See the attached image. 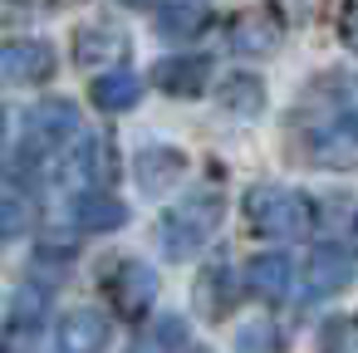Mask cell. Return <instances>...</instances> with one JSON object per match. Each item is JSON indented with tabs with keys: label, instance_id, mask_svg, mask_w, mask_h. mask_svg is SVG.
<instances>
[{
	"label": "cell",
	"instance_id": "obj_2",
	"mask_svg": "<svg viewBox=\"0 0 358 353\" xmlns=\"http://www.w3.org/2000/svg\"><path fill=\"white\" fill-rule=\"evenodd\" d=\"M245 221L270 236V240H289L309 226V201L289 187H250L245 196Z\"/></svg>",
	"mask_w": 358,
	"mask_h": 353
},
{
	"label": "cell",
	"instance_id": "obj_21",
	"mask_svg": "<svg viewBox=\"0 0 358 353\" xmlns=\"http://www.w3.org/2000/svg\"><path fill=\"white\" fill-rule=\"evenodd\" d=\"M236 343H241V353H275L280 348V333L270 324H245Z\"/></svg>",
	"mask_w": 358,
	"mask_h": 353
},
{
	"label": "cell",
	"instance_id": "obj_3",
	"mask_svg": "<svg viewBox=\"0 0 358 353\" xmlns=\"http://www.w3.org/2000/svg\"><path fill=\"white\" fill-rule=\"evenodd\" d=\"M309 157L319 167H334V172L358 167V108H338L334 103V118L309 133Z\"/></svg>",
	"mask_w": 358,
	"mask_h": 353
},
{
	"label": "cell",
	"instance_id": "obj_15",
	"mask_svg": "<svg viewBox=\"0 0 358 353\" xmlns=\"http://www.w3.org/2000/svg\"><path fill=\"white\" fill-rule=\"evenodd\" d=\"M138 99H143V79H138L133 69H113V74H103V79L94 84V103H99L103 113H128Z\"/></svg>",
	"mask_w": 358,
	"mask_h": 353
},
{
	"label": "cell",
	"instance_id": "obj_20",
	"mask_svg": "<svg viewBox=\"0 0 358 353\" xmlns=\"http://www.w3.org/2000/svg\"><path fill=\"white\" fill-rule=\"evenodd\" d=\"M319 353H358V319H329L319 333Z\"/></svg>",
	"mask_w": 358,
	"mask_h": 353
},
{
	"label": "cell",
	"instance_id": "obj_24",
	"mask_svg": "<svg viewBox=\"0 0 358 353\" xmlns=\"http://www.w3.org/2000/svg\"><path fill=\"white\" fill-rule=\"evenodd\" d=\"M162 343H182V319H162Z\"/></svg>",
	"mask_w": 358,
	"mask_h": 353
},
{
	"label": "cell",
	"instance_id": "obj_10",
	"mask_svg": "<svg viewBox=\"0 0 358 353\" xmlns=\"http://www.w3.org/2000/svg\"><path fill=\"white\" fill-rule=\"evenodd\" d=\"M59 353H103L108 343V319L99 309H74L59 319V333H55Z\"/></svg>",
	"mask_w": 358,
	"mask_h": 353
},
{
	"label": "cell",
	"instance_id": "obj_11",
	"mask_svg": "<svg viewBox=\"0 0 358 353\" xmlns=\"http://www.w3.org/2000/svg\"><path fill=\"white\" fill-rule=\"evenodd\" d=\"M55 74V50L45 40H10L6 45V79L10 84H45Z\"/></svg>",
	"mask_w": 358,
	"mask_h": 353
},
{
	"label": "cell",
	"instance_id": "obj_6",
	"mask_svg": "<svg viewBox=\"0 0 358 353\" xmlns=\"http://www.w3.org/2000/svg\"><path fill=\"white\" fill-rule=\"evenodd\" d=\"M74 138H79V108L69 99H45L30 113V147L55 152V147H69Z\"/></svg>",
	"mask_w": 358,
	"mask_h": 353
},
{
	"label": "cell",
	"instance_id": "obj_23",
	"mask_svg": "<svg viewBox=\"0 0 358 353\" xmlns=\"http://www.w3.org/2000/svg\"><path fill=\"white\" fill-rule=\"evenodd\" d=\"M338 30H343L348 50H358V0H348V6H343V20H338Z\"/></svg>",
	"mask_w": 358,
	"mask_h": 353
},
{
	"label": "cell",
	"instance_id": "obj_22",
	"mask_svg": "<svg viewBox=\"0 0 358 353\" xmlns=\"http://www.w3.org/2000/svg\"><path fill=\"white\" fill-rule=\"evenodd\" d=\"M25 211H30V206H25V196H20V192H10V196H6V236H10V240L25 231Z\"/></svg>",
	"mask_w": 358,
	"mask_h": 353
},
{
	"label": "cell",
	"instance_id": "obj_19",
	"mask_svg": "<svg viewBox=\"0 0 358 353\" xmlns=\"http://www.w3.org/2000/svg\"><path fill=\"white\" fill-rule=\"evenodd\" d=\"M260 99H265V94H260V79H255V74H231L226 89H221V103L236 108V113H255Z\"/></svg>",
	"mask_w": 358,
	"mask_h": 353
},
{
	"label": "cell",
	"instance_id": "obj_13",
	"mask_svg": "<svg viewBox=\"0 0 358 353\" xmlns=\"http://www.w3.org/2000/svg\"><path fill=\"white\" fill-rule=\"evenodd\" d=\"M182 167H187L182 152H172V147H148V152H138V187L157 196V192H167L172 182H182Z\"/></svg>",
	"mask_w": 358,
	"mask_h": 353
},
{
	"label": "cell",
	"instance_id": "obj_5",
	"mask_svg": "<svg viewBox=\"0 0 358 353\" xmlns=\"http://www.w3.org/2000/svg\"><path fill=\"white\" fill-rule=\"evenodd\" d=\"M108 294H113V309L128 314V319H143L152 309V294H157V275L143 265V260H123L118 270H108Z\"/></svg>",
	"mask_w": 358,
	"mask_h": 353
},
{
	"label": "cell",
	"instance_id": "obj_14",
	"mask_svg": "<svg viewBox=\"0 0 358 353\" xmlns=\"http://www.w3.org/2000/svg\"><path fill=\"white\" fill-rule=\"evenodd\" d=\"M211 25V10L201 6V0H167V6L157 10V30L167 40H192Z\"/></svg>",
	"mask_w": 358,
	"mask_h": 353
},
{
	"label": "cell",
	"instance_id": "obj_7",
	"mask_svg": "<svg viewBox=\"0 0 358 353\" xmlns=\"http://www.w3.org/2000/svg\"><path fill=\"white\" fill-rule=\"evenodd\" d=\"M353 275H358V265L348 260V250L319 245V250H309V265H304V294L309 299H329L343 284H353Z\"/></svg>",
	"mask_w": 358,
	"mask_h": 353
},
{
	"label": "cell",
	"instance_id": "obj_8",
	"mask_svg": "<svg viewBox=\"0 0 358 353\" xmlns=\"http://www.w3.org/2000/svg\"><path fill=\"white\" fill-rule=\"evenodd\" d=\"M206 79H211V59H206V55H172V59H162V64L152 69V84H157L162 94H172V99L201 94Z\"/></svg>",
	"mask_w": 358,
	"mask_h": 353
},
{
	"label": "cell",
	"instance_id": "obj_18",
	"mask_svg": "<svg viewBox=\"0 0 358 353\" xmlns=\"http://www.w3.org/2000/svg\"><path fill=\"white\" fill-rule=\"evenodd\" d=\"M89 182H108L113 172H118V157H113V143H103V138H89L84 147H79V162H74Z\"/></svg>",
	"mask_w": 358,
	"mask_h": 353
},
{
	"label": "cell",
	"instance_id": "obj_1",
	"mask_svg": "<svg viewBox=\"0 0 358 353\" xmlns=\"http://www.w3.org/2000/svg\"><path fill=\"white\" fill-rule=\"evenodd\" d=\"M216 226H221V196H216V192H196V196L167 206L162 221H157L162 255H167V260H192V255L211 240Z\"/></svg>",
	"mask_w": 358,
	"mask_h": 353
},
{
	"label": "cell",
	"instance_id": "obj_25",
	"mask_svg": "<svg viewBox=\"0 0 358 353\" xmlns=\"http://www.w3.org/2000/svg\"><path fill=\"white\" fill-rule=\"evenodd\" d=\"M348 236H353V250H358V216L348 221Z\"/></svg>",
	"mask_w": 358,
	"mask_h": 353
},
{
	"label": "cell",
	"instance_id": "obj_12",
	"mask_svg": "<svg viewBox=\"0 0 358 353\" xmlns=\"http://www.w3.org/2000/svg\"><path fill=\"white\" fill-rule=\"evenodd\" d=\"M289 280H294V265L275 250V255H255L250 265H245V289L255 294V299H265V304H280L285 294H289Z\"/></svg>",
	"mask_w": 358,
	"mask_h": 353
},
{
	"label": "cell",
	"instance_id": "obj_9",
	"mask_svg": "<svg viewBox=\"0 0 358 353\" xmlns=\"http://www.w3.org/2000/svg\"><path fill=\"white\" fill-rule=\"evenodd\" d=\"M69 221H74L79 231H94V236H99V231H118V226L128 221V206H123L113 192H94V187H89V192H79V196L69 201Z\"/></svg>",
	"mask_w": 358,
	"mask_h": 353
},
{
	"label": "cell",
	"instance_id": "obj_4",
	"mask_svg": "<svg viewBox=\"0 0 358 353\" xmlns=\"http://www.w3.org/2000/svg\"><path fill=\"white\" fill-rule=\"evenodd\" d=\"M226 45L236 55H275L285 45V20L275 10H245L226 25Z\"/></svg>",
	"mask_w": 358,
	"mask_h": 353
},
{
	"label": "cell",
	"instance_id": "obj_16",
	"mask_svg": "<svg viewBox=\"0 0 358 353\" xmlns=\"http://www.w3.org/2000/svg\"><path fill=\"white\" fill-rule=\"evenodd\" d=\"M196 304H201V314H211V319H221V314L236 304V275H231V265L201 270V280H196Z\"/></svg>",
	"mask_w": 358,
	"mask_h": 353
},
{
	"label": "cell",
	"instance_id": "obj_17",
	"mask_svg": "<svg viewBox=\"0 0 358 353\" xmlns=\"http://www.w3.org/2000/svg\"><path fill=\"white\" fill-rule=\"evenodd\" d=\"M128 35L118 25H84L74 35V59L79 64H94V59H108V55H123Z\"/></svg>",
	"mask_w": 358,
	"mask_h": 353
}]
</instances>
